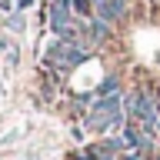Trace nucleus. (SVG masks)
Returning <instances> with one entry per match:
<instances>
[{
	"label": "nucleus",
	"instance_id": "1",
	"mask_svg": "<svg viewBox=\"0 0 160 160\" xmlns=\"http://www.w3.org/2000/svg\"><path fill=\"white\" fill-rule=\"evenodd\" d=\"M127 113L133 120L143 123L147 133H153V127H160V117H157V107H153V97H150L147 90H133L127 97Z\"/></svg>",
	"mask_w": 160,
	"mask_h": 160
},
{
	"label": "nucleus",
	"instance_id": "2",
	"mask_svg": "<svg viewBox=\"0 0 160 160\" xmlns=\"http://www.w3.org/2000/svg\"><path fill=\"white\" fill-rule=\"evenodd\" d=\"M120 120V97L113 93V97H97L93 100V107H90V117H87V123H90V130H103L110 127V123H117Z\"/></svg>",
	"mask_w": 160,
	"mask_h": 160
},
{
	"label": "nucleus",
	"instance_id": "3",
	"mask_svg": "<svg viewBox=\"0 0 160 160\" xmlns=\"http://www.w3.org/2000/svg\"><path fill=\"white\" fill-rule=\"evenodd\" d=\"M47 60L53 63V67H77V63H83L87 60V50L80 47V43H73V40H57V43H50L47 47Z\"/></svg>",
	"mask_w": 160,
	"mask_h": 160
},
{
	"label": "nucleus",
	"instance_id": "4",
	"mask_svg": "<svg viewBox=\"0 0 160 160\" xmlns=\"http://www.w3.org/2000/svg\"><path fill=\"white\" fill-rule=\"evenodd\" d=\"M50 27L57 30L60 37H67V40L80 37V23L67 13V3H53V7H50Z\"/></svg>",
	"mask_w": 160,
	"mask_h": 160
},
{
	"label": "nucleus",
	"instance_id": "5",
	"mask_svg": "<svg viewBox=\"0 0 160 160\" xmlns=\"http://www.w3.org/2000/svg\"><path fill=\"white\" fill-rule=\"evenodd\" d=\"M97 10L103 20H117L123 13V0H97Z\"/></svg>",
	"mask_w": 160,
	"mask_h": 160
},
{
	"label": "nucleus",
	"instance_id": "6",
	"mask_svg": "<svg viewBox=\"0 0 160 160\" xmlns=\"http://www.w3.org/2000/svg\"><path fill=\"white\" fill-rule=\"evenodd\" d=\"M143 140H147V137H143L133 123H127V127H123V143H127L130 150H140V147H143Z\"/></svg>",
	"mask_w": 160,
	"mask_h": 160
},
{
	"label": "nucleus",
	"instance_id": "7",
	"mask_svg": "<svg viewBox=\"0 0 160 160\" xmlns=\"http://www.w3.org/2000/svg\"><path fill=\"white\" fill-rule=\"evenodd\" d=\"M113 93H117V80L107 77V80H103V87H100V97H113Z\"/></svg>",
	"mask_w": 160,
	"mask_h": 160
},
{
	"label": "nucleus",
	"instance_id": "8",
	"mask_svg": "<svg viewBox=\"0 0 160 160\" xmlns=\"http://www.w3.org/2000/svg\"><path fill=\"white\" fill-rule=\"evenodd\" d=\"M120 160H140V153L133 150V153H127V157H120Z\"/></svg>",
	"mask_w": 160,
	"mask_h": 160
},
{
	"label": "nucleus",
	"instance_id": "9",
	"mask_svg": "<svg viewBox=\"0 0 160 160\" xmlns=\"http://www.w3.org/2000/svg\"><path fill=\"white\" fill-rule=\"evenodd\" d=\"M153 3H157V0H153Z\"/></svg>",
	"mask_w": 160,
	"mask_h": 160
},
{
	"label": "nucleus",
	"instance_id": "10",
	"mask_svg": "<svg viewBox=\"0 0 160 160\" xmlns=\"http://www.w3.org/2000/svg\"><path fill=\"white\" fill-rule=\"evenodd\" d=\"M157 3H160V0H157Z\"/></svg>",
	"mask_w": 160,
	"mask_h": 160
}]
</instances>
